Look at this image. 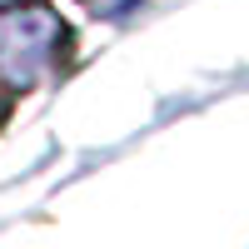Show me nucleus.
Segmentation results:
<instances>
[{
	"mask_svg": "<svg viewBox=\"0 0 249 249\" xmlns=\"http://www.w3.org/2000/svg\"><path fill=\"white\" fill-rule=\"evenodd\" d=\"M60 45H65V25L60 15L45 5H25V10H5L0 15V75L10 85H35L40 75L55 65Z\"/></svg>",
	"mask_w": 249,
	"mask_h": 249,
	"instance_id": "f257e3e1",
	"label": "nucleus"
},
{
	"mask_svg": "<svg viewBox=\"0 0 249 249\" xmlns=\"http://www.w3.org/2000/svg\"><path fill=\"white\" fill-rule=\"evenodd\" d=\"M90 15H100V20H120V15H130L140 0H80Z\"/></svg>",
	"mask_w": 249,
	"mask_h": 249,
	"instance_id": "f03ea898",
	"label": "nucleus"
},
{
	"mask_svg": "<svg viewBox=\"0 0 249 249\" xmlns=\"http://www.w3.org/2000/svg\"><path fill=\"white\" fill-rule=\"evenodd\" d=\"M0 5H5V0H0Z\"/></svg>",
	"mask_w": 249,
	"mask_h": 249,
	"instance_id": "7ed1b4c3",
	"label": "nucleus"
}]
</instances>
